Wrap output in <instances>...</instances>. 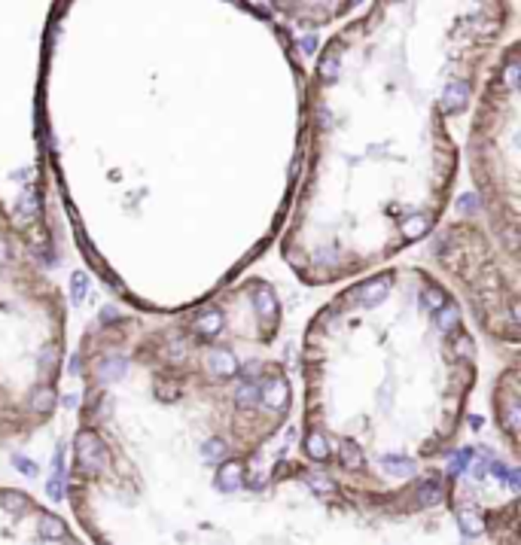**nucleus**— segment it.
Listing matches in <instances>:
<instances>
[{
	"instance_id": "nucleus-1",
	"label": "nucleus",
	"mask_w": 521,
	"mask_h": 545,
	"mask_svg": "<svg viewBox=\"0 0 521 545\" xmlns=\"http://www.w3.org/2000/svg\"><path fill=\"white\" fill-rule=\"evenodd\" d=\"M37 116L89 265L138 311H177L281 234L305 70L250 0H61Z\"/></svg>"
},
{
	"instance_id": "nucleus-2",
	"label": "nucleus",
	"mask_w": 521,
	"mask_h": 545,
	"mask_svg": "<svg viewBox=\"0 0 521 545\" xmlns=\"http://www.w3.org/2000/svg\"><path fill=\"white\" fill-rule=\"evenodd\" d=\"M281 326V296L254 274L89 326L67 500L91 542L299 539L296 509L323 539L357 530L277 451L296 402Z\"/></svg>"
},
{
	"instance_id": "nucleus-3",
	"label": "nucleus",
	"mask_w": 521,
	"mask_h": 545,
	"mask_svg": "<svg viewBox=\"0 0 521 545\" xmlns=\"http://www.w3.org/2000/svg\"><path fill=\"white\" fill-rule=\"evenodd\" d=\"M512 0H369L305 73L302 162L281 256L308 287L393 262L448 211L457 122Z\"/></svg>"
},
{
	"instance_id": "nucleus-4",
	"label": "nucleus",
	"mask_w": 521,
	"mask_h": 545,
	"mask_svg": "<svg viewBox=\"0 0 521 545\" xmlns=\"http://www.w3.org/2000/svg\"><path fill=\"white\" fill-rule=\"evenodd\" d=\"M299 348V457L363 530L442 512V475L469 415L478 348L439 274L378 265L342 281Z\"/></svg>"
},
{
	"instance_id": "nucleus-5",
	"label": "nucleus",
	"mask_w": 521,
	"mask_h": 545,
	"mask_svg": "<svg viewBox=\"0 0 521 545\" xmlns=\"http://www.w3.org/2000/svg\"><path fill=\"white\" fill-rule=\"evenodd\" d=\"M67 357V308L46 259L0 211V445L49 424Z\"/></svg>"
},
{
	"instance_id": "nucleus-6",
	"label": "nucleus",
	"mask_w": 521,
	"mask_h": 545,
	"mask_svg": "<svg viewBox=\"0 0 521 545\" xmlns=\"http://www.w3.org/2000/svg\"><path fill=\"white\" fill-rule=\"evenodd\" d=\"M58 3L0 0V211L43 259L52 250V214L37 98L46 28Z\"/></svg>"
},
{
	"instance_id": "nucleus-7",
	"label": "nucleus",
	"mask_w": 521,
	"mask_h": 545,
	"mask_svg": "<svg viewBox=\"0 0 521 545\" xmlns=\"http://www.w3.org/2000/svg\"><path fill=\"white\" fill-rule=\"evenodd\" d=\"M521 49L506 40L488 64L476 91L473 122L467 134L469 183L485 225L518 259V122H521Z\"/></svg>"
},
{
	"instance_id": "nucleus-8",
	"label": "nucleus",
	"mask_w": 521,
	"mask_h": 545,
	"mask_svg": "<svg viewBox=\"0 0 521 545\" xmlns=\"http://www.w3.org/2000/svg\"><path fill=\"white\" fill-rule=\"evenodd\" d=\"M433 232V262L445 287L491 341L515 350L521 335L518 259L506 256L482 214L460 211L451 220L442 216Z\"/></svg>"
},
{
	"instance_id": "nucleus-9",
	"label": "nucleus",
	"mask_w": 521,
	"mask_h": 545,
	"mask_svg": "<svg viewBox=\"0 0 521 545\" xmlns=\"http://www.w3.org/2000/svg\"><path fill=\"white\" fill-rule=\"evenodd\" d=\"M442 509L451 515L460 539L518 545V460L500 457L488 445L451 451L442 475Z\"/></svg>"
},
{
	"instance_id": "nucleus-10",
	"label": "nucleus",
	"mask_w": 521,
	"mask_h": 545,
	"mask_svg": "<svg viewBox=\"0 0 521 545\" xmlns=\"http://www.w3.org/2000/svg\"><path fill=\"white\" fill-rule=\"evenodd\" d=\"M24 542V545H58V542H80V536L71 530V524L52 509L19 488L0 484V545Z\"/></svg>"
},
{
	"instance_id": "nucleus-11",
	"label": "nucleus",
	"mask_w": 521,
	"mask_h": 545,
	"mask_svg": "<svg viewBox=\"0 0 521 545\" xmlns=\"http://www.w3.org/2000/svg\"><path fill=\"white\" fill-rule=\"evenodd\" d=\"M521 368L512 357L494 378L491 408H494V426L506 445V454L518 460V442H521Z\"/></svg>"
},
{
	"instance_id": "nucleus-12",
	"label": "nucleus",
	"mask_w": 521,
	"mask_h": 545,
	"mask_svg": "<svg viewBox=\"0 0 521 545\" xmlns=\"http://www.w3.org/2000/svg\"><path fill=\"white\" fill-rule=\"evenodd\" d=\"M263 3L281 24H293L302 31H321L357 13L363 0H263Z\"/></svg>"
}]
</instances>
